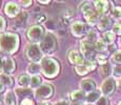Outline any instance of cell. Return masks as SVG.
<instances>
[{"label":"cell","mask_w":121,"mask_h":105,"mask_svg":"<svg viewBox=\"0 0 121 105\" xmlns=\"http://www.w3.org/2000/svg\"><path fill=\"white\" fill-rule=\"evenodd\" d=\"M19 47V36L15 33L0 34V52L3 54H14Z\"/></svg>","instance_id":"6da1fadb"},{"label":"cell","mask_w":121,"mask_h":105,"mask_svg":"<svg viewBox=\"0 0 121 105\" xmlns=\"http://www.w3.org/2000/svg\"><path fill=\"white\" fill-rule=\"evenodd\" d=\"M41 71L46 78H55L60 71L59 62L54 58H43L41 61Z\"/></svg>","instance_id":"7a4b0ae2"},{"label":"cell","mask_w":121,"mask_h":105,"mask_svg":"<svg viewBox=\"0 0 121 105\" xmlns=\"http://www.w3.org/2000/svg\"><path fill=\"white\" fill-rule=\"evenodd\" d=\"M80 10L84 16L85 20L90 25H95L99 22V14L93 6L90 4V2H83L80 5Z\"/></svg>","instance_id":"3957f363"},{"label":"cell","mask_w":121,"mask_h":105,"mask_svg":"<svg viewBox=\"0 0 121 105\" xmlns=\"http://www.w3.org/2000/svg\"><path fill=\"white\" fill-rule=\"evenodd\" d=\"M57 39L52 33H48L45 35V37L43 38L42 42L40 43V48L43 52V54H52L53 52H55L57 48Z\"/></svg>","instance_id":"277c9868"},{"label":"cell","mask_w":121,"mask_h":105,"mask_svg":"<svg viewBox=\"0 0 121 105\" xmlns=\"http://www.w3.org/2000/svg\"><path fill=\"white\" fill-rule=\"evenodd\" d=\"M26 36L30 41H32L34 44H37L39 42L40 43L42 42L43 38L45 37V34H44V29L41 25H33L27 29Z\"/></svg>","instance_id":"5b68a950"},{"label":"cell","mask_w":121,"mask_h":105,"mask_svg":"<svg viewBox=\"0 0 121 105\" xmlns=\"http://www.w3.org/2000/svg\"><path fill=\"white\" fill-rule=\"evenodd\" d=\"M25 55L32 63H38L40 60L42 61L43 59V52L41 50L40 45L38 44H30L25 50Z\"/></svg>","instance_id":"8992f818"},{"label":"cell","mask_w":121,"mask_h":105,"mask_svg":"<svg viewBox=\"0 0 121 105\" xmlns=\"http://www.w3.org/2000/svg\"><path fill=\"white\" fill-rule=\"evenodd\" d=\"M53 95H54V87L51 84H42L34 92V96L39 100L50 99L53 97Z\"/></svg>","instance_id":"52a82bcc"},{"label":"cell","mask_w":121,"mask_h":105,"mask_svg":"<svg viewBox=\"0 0 121 105\" xmlns=\"http://www.w3.org/2000/svg\"><path fill=\"white\" fill-rule=\"evenodd\" d=\"M71 32L75 37L81 38V37H83L84 35L88 34L90 31H88L87 25L85 24L84 22H82V21H75V22H73L71 25Z\"/></svg>","instance_id":"ba28073f"},{"label":"cell","mask_w":121,"mask_h":105,"mask_svg":"<svg viewBox=\"0 0 121 105\" xmlns=\"http://www.w3.org/2000/svg\"><path fill=\"white\" fill-rule=\"evenodd\" d=\"M95 68H96V62L90 59V60H85L82 65L76 66L75 71H77V74L80 75V76H84V75L90 73V71H94Z\"/></svg>","instance_id":"9c48e42d"},{"label":"cell","mask_w":121,"mask_h":105,"mask_svg":"<svg viewBox=\"0 0 121 105\" xmlns=\"http://www.w3.org/2000/svg\"><path fill=\"white\" fill-rule=\"evenodd\" d=\"M116 89V81L113 78H108L104 80L101 85V92L104 97H108L115 92Z\"/></svg>","instance_id":"30bf717a"},{"label":"cell","mask_w":121,"mask_h":105,"mask_svg":"<svg viewBox=\"0 0 121 105\" xmlns=\"http://www.w3.org/2000/svg\"><path fill=\"white\" fill-rule=\"evenodd\" d=\"M67 59L71 64H74L76 66H79V65H82L84 63V57H83L82 54H80L79 52L75 50H72L69 52V55H67Z\"/></svg>","instance_id":"8fae6325"},{"label":"cell","mask_w":121,"mask_h":105,"mask_svg":"<svg viewBox=\"0 0 121 105\" xmlns=\"http://www.w3.org/2000/svg\"><path fill=\"white\" fill-rule=\"evenodd\" d=\"M80 50H81V54L83 55V57H86L87 60H90V58L94 55L95 50L94 44L90 43L86 40H83L80 42Z\"/></svg>","instance_id":"7c38bea8"},{"label":"cell","mask_w":121,"mask_h":105,"mask_svg":"<svg viewBox=\"0 0 121 105\" xmlns=\"http://www.w3.org/2000/svg\"><path fill=\"white\" fill-rule=\"evenodd\" d=\"M4 13L11 18L17 17L20 14V8L16 2H9L4 8Z\"/></svg>","instance_id":"4fadbf2b"},{"label":"cell","mask_w":121,"mask_h":105,"mask_svg":"<svg viewBox=\"0 0 121 105\" xmlns=\"http://www.w3.org/2000/svg\"><path fill=\"white\" fill-rule=\"evenodd\" d=\"M80 88L83 92L90 94V92H95V89H96V83H95V81L93 79H90V78L83 79L80 82Z\"/></svg>","instance_id":"5bb4252c"},{"label":"cell","mask_w":121,"mask_h":105,"mask_svg":"<svg viewBox=\"0 0 121 105\" xmlns=\"http://www.w3.org/2000/svg\"><path fill=\"white\" fill-rule=\"evenodd\" d=\"M16 68V64L14 59H12L10 57H6L3 59V63H2V71H3V74L10 75L12 73H14Z\"/></svg>","instance_id":"9a60e30c"},{"label":"cell","mask_w":121,"mask_h":105,"mask_svg":"<svg viewBox=\"0 0 121 105\" xmlns=\"http://www.w3.org/2000/svg\"><path fill=\"white\" fill-rule=\"evenodd\" d=\"M26 22H27V13L26 12H21V13L16 17L13 26L17 29H21L22 27L25 26Z\"/></svg>","instance_id":"2e32d148"},{"label":"cell","mask_w":121,"mask_h":105,"mask_svg":"<svg viewBox=\"0 0 121 105\" xmlns=\"http://www.w3.org/2000/svg\"><path fill=\"white\" fill-rule=\"evenodd\" d=\"M95 10L99 15H105L110 8V2L108 1H95L94 2Z\"/></svg>","instance_id":"e0dca14e"},{"label":"cell","mask_w":121,"mask_h":105,"mask_svg":"<svg viewBox=\"0 0 121 105\" xmlns=\"http://www.w3.org/2000/svg\"><path fill=\"white\" fill-rule=\"evenodd\" d=\"M112 20L108 16H103L98 22V29L99 31H106L112 26Z\"/></svg>","instance_id":"ac0fdd59"},{"label":"cell","mask_w":121,"mask_h":105,"mask_svg":"<svg viewBox=\"0 0 121 105\" xmlns=\"http://www.w3.org/2000/svg\"><path fill=\"white\" fill-rule=\"evenodd\" d=\"M4 103L5 105H17V97L15 95V92L8 90L4 96Z\"/></svg>","instance_id":"d6986e66"},{"label":"cell","mask_w":121,"mask_h":105,"mask_svg":"<svg viewBox=\"0 0 121 105\" xmlns=\"http://www.w3.org/2000/svg\"><path fill=\"white\" fill-rule=\"evenodd\" d=\"M41 71V65L39 63H30L27 66V73L33 76H38V74Z\"/></svg>","instance_id":"ffe728a7"},{"label":"cell","mask_w":121,"mask_h":105,"mask_svg":"<svg viewBox=\"0 0 121 105\" xmlns=\"http://www.w3.org/2000/svg\"><path fill=\"white\" fill-rule=\"evenodd\" d=\"M115 34L113 33V31H108V32H104L103 35H102V39L101 40L104 42V43L106 44V45H108V44H113L114 41H115Z\"/></svg>","instance_id":"44dd1931"},{"label":"cell","mask_w":121,"mask_h":105,"mask_svg":"<svg viewBox=\"0 0 121 105\" xmlns=\"http://www.w3.org/2000/svg\"><path fill=\"white\" fill-rule=\"evenodd\" d=\"M71 99L74 102H82L84 99H86V96L84 95L82 90H75L71 94Z\"/></svg>","instance_id":"7402d4cb"},{"label":"cell","mask_w":121,"mask_h":105,"mask_svg":"<svg viewBox=\"0 0 121 105\" xmlns=\"http://www.w3.org/2000/svg\"><path fill=\"white\" fill-rule=\"evenodd\" d=\"M100 98H101V92L95 90V92H90V94L86 95V101L88 102V104H92L94 102H97Z\"/></svg>","instance_id":"603a6c76"},{"label":"cell","mask_w":121,"mask_h":105,"mask_svg":"<svg viewBox=\"0 0 121 105\" xmlns=\"http://www.w3.org/2000/svg\"><path fill=\"white\" fill-rule=\"evenodd\" d=\"M17 83L22 87H26L31 84V78L27 75H20L17 79Z\"/></svg>","instance_id":"cb8c5ba5"},{"label":"cell","mask_w":121,"mask_h":105,"mask_svg":"<svg viewBox=\"0 0 121 105\" xmlns=\"http://www.w3.org/2000/svg\"><path fill=\"white\" fill-rule=\"evenodd\" d=\"M0 82L3 84L5 87H11L13 85V79L11 78L10 75L1 74L0 75Z\"/></svg>","instance_id":"d4e9b609"},{"label":"cell","mask_w":121,"mask_h":105,"mask_svg":"<svg viewBox=\"0 0 121 105\" xmlns=\"http://www.w3.org/2000/svg\"><path fill=\"white\" fill-rule=\"evenodd\" d=\"M42 78H41L40 76H33L31 78V84H30V86H31V88H38L39 86L42 85Z\"/></svg>","instance_id":"484cf974"},{"label":"cell","mask_w":121,"mask_h":105,"mask_svg":"<svg viewBox=\"0 0 121 105\" xmlns=\"http://www.w3.org/2000/svg\"><path fill=\"white\" fill-rule=\"evenodd\" d=\"M100 71H101V74L103 75V76L108 77L111 74H113V67H112V65L110 63H106V64H104L101 66Z\"/></svg>","instance_id":"4316f807"},{"label":"cell","mask_w":121,"mask_h":105,"mask_svg":"<svg viewBox=\"0 0 121 105\" xmlns=\"http://www.w3.org/2000/svg\"><path fill=\"white\" fill-rule=\"evenodd\" d=\"M86 41H88L90 43H93V44L98 41V34H97V32L94 31V29H91L87 34Z\"/></svg>","instance_id":"83f0119b"},{"label":"cell","mask_w":121,"mask_h":105,"mask_svg":"<svg viewBox=\"0 0 121 105\" xmlns=\"http://www.w3.org/2000/svg\"><path fill=\"white\" fill-rule=\"evenodd\" d=\"M112 15V18L116 21H120L121 20V8L120 6H116V8H113L111 13Z\"/></svg>","instance_id":"f1b7e54d"},{"label":"cell","mask_w":121,"mask_h":105,"mask_svg":"<svg viewBox=\"0 0 121 105\" xmlns=\"http://www.w3.org/2000/svg\"><path fill=\"white\" fill-rule=\"evenodd\" d=\"M94 47H95V50H98V52H104V50H106V44L102 40H98L97 42L94 43Z\"/></svg>","instance_id":"f546056e"},{"label":"cell","mask_w":121,"mask_h":105,"mask_svg":"<svg viewBox=\"0 0 121 105\" xmlns=\"http://www.w3.org/2000/svg\"><path fill=\"white\" fill-rule=\"evenodd\" d=\"M96 61L97 63L101 64V66H102V65L108 63V56L103 55V54H98V55H96Z\"/></svg>","instance_id":"4dcf8cb0"},{"label":"cell","mask_w":121,"mask_h":105,"mask_svg":"<svg viewBox=\"0 0 121 105\" xmlns=\"http://www.w3.org/2000/svg\"><path fill=\"white\" fill-rule=\"evenodd\" d=\"M112 60H113V62L117 63V65H121V50H117V52H115L113 54Z\"/></svg>","instance_id":"1f68e13d"},{"label":"cell","mask_w":121,"mask_h":105,"mask_svg":"<svg viewBox=\"0 0 121 105\" xmlns=\"http://www.w3.org/2000/svg\"><path fill=\"white\" fill-rule=\"evenodd\" d=\"M17 92H18V95H19V96L23 95V97H31V95H32V90L30 89V88H25V87L18 88Z\"/></svg>","instance_id":"d6a6232c"},{"label":"cell","mask_w":121,"mask_h":105,"mask_svg":"<svg viewBox=\"0 0 121 105\" xmlns=\"http://www.w3.org/2000/svg\"><path fill=\"white\" fill-rule=\"evenodd\" d=\"M113 75L116 78H121V65H116L113 68Z\"/></svg>","instance_id":"836d02e7"},{"label":"cell","mask_w":121,"mask_h":105,"mask_svg":"<svg viewBox=\"0 0 121 105\" xmlns=\"http://www.w3.org/2000/svg\"><path fill=\"white\" fill-rule=\"evenodd\" d=\"M113 33L115 35H118V36H120L121 35V23H116L115 25L113 26Z\"/></svg>","instance_id":"e575fe53"},{"label":"cell","mask_w":121,"mask_h":105,"mask_svg":"<svg viewBox=\"0 0 121 105\" xmlns=\"http://www.w3.org/2000/svg\"><path fill=\"white\" fill-rule=\"evenodd\" d=\"M96 105H110V102H108V99L106 97H101L98 101L96 102Z\"/></svg>","instance_id":"d590c367"},{"label":"cell","mask_w":121,"mask_h":105,"mask_svg":"<svg viewBox=\"0 0 121 105\" xmlns=\"http://www.w3.org/2000/svg\"><path fill=\"white\" fill-rule=\"evenodd\" d=\"M20 105H35V102L31 98H24L21 101V104Z\"/></svg>","instance_id":"8d00e7d4"},{"label":"cell","mask_w":121,"mask_h":105,"mask_svg":"<svg viewBox=\"0 0 121 105\" xmlns=\"http://www.w3.org/2000/svg\"><path fill=\"white\" fill-rule=\"evenodd\" d=\"M5 29V20L2 16H0V32H2Z\"/></svg>","instance_id":"74e56055"},{"label":"cell","mask_w":121,"mask_h":105,"mask_svg":"<svg viewBox=\"0 0 121 105\" xmlns=\"http://www.w3.org/2000/svg\"><path fill=\"white\" fill-rule=\"evenodd\" d=\"M45 19H46L45 15H40V16H37V18H36L37 22H43V21H45Z\"/></svg>","instance_id":"f35d334b"},{"label":"cell","mask_w":121,"mask_h":105,"mask_svg":"<svg viewBox=\"0 0 121 105\" xmlns=\"http://www.w3.org/2000/svg\"><path fill=\"white\" fill-rule=\"evenodd\" d=\"M32 3H33V1H31V0H30V1H22V5L25 6V8H26V6H30Z\"/></svg>","instance_id":"ab89813d"},{"label":"cell","mask_w":121,"mask_h":105,"mask_svg":"<svg viewBox=\"0 0 121 105\" xmlns=\"http://www.w3.org/2000/svg\"><path fill=\"white\" fill-rule=\"evenodd\" d=\"M4 87H5V86H4V85H3V84H2L1 82H0V94H1V92H3Z\"/></svg>","instance_id":"60d3db41"},{"label":"cell","mask_w":121,"mask_h":105,"mask_svg":"<svg viewBox=\"0 0 121 105\" xmlns=\"http://www.w3.org/2000/svg\"><path fill=\"white\" fill-rule=\"evenodd\" d=\"M71 105H86V104H83V103H81V102H73Z\"/></svg>","instance_id":"b9f144b4"},{"label":"cell","mask_w":121,"mask_h":105,"mask_svg":"<svg viewBox=\"0 0 121 105\" xmlns=\"http://www.w3.org/2000/svg\"><path fill=\"white\" fill-rule=\"evenodd\" d=\"M2 63H3V59L0 57V69H2Z\"/></svg>","instance_id":"7bdbcfd3"},{"label":"cell","mask_w":121,"mask_h":105,"mask_svg":"<svg viewBox=\"0 0 121 105\" xmlns=\"http://www.w3.org/2000/svg\"><path fill=\"white\" fill-rule=\"evenodd\" d=\"M40 105H53L52 103H48V102H43V103H41Z\"/></svg>","instance_id":"ee69618b"},{"label":"cell","mask_w":121,"mask_h":105,"mask_svg":"<svg viewBox=\"0 0 121 105\" xmlns=\"http://www.w3.org/2000/svg\"><path fill=\"white\" fill-rule=\"evenodd\" d=\"M39 3H44V4H48V3H50V1H38Z\"/></svg>","instance_id":"f6af8a7d"},{"label":"cell","mask_w":121,"mask_h":105,"mask_svg":"<svg viewBox=\"0 0 121 105\" xmlns=\"http://www.w3.org/2000/svg\"><path fill=\"white\" fill-rule=\"evenodd\" d=\"M118 105H121V101H120V102H119V104H118Z\"/></svg>","instance_id":"bcb514c9"},{"label":"cell","mask_w":121,"mask_h":105,"mask_svg":"<svg viewBox=\"0 0 121 105\" xmlns=\"http://www.w3.org/2000/svg\"><path fill=\"white\" fill-rule=\"evenodd\" d=\"M86 105H93V104H86Z\"/></svg>","instance_id":"7dc6e473"},{"label":"cell","mask_w":121,"mask_h":105,"mask_svg":"<svg viewBox=\"0 0 121 105\" xmlns=\"http://www.w3.org/2000/svg\"><path fill=\"white\" fill-rule=\"evenodd\" d=\"M120 85H121V80H120Z\"/></svg>","instance_id":"c3c4849f"},{"label":"cell","mask_w":121,"mask_h":105,"mask_svg":"<svg viewBox=\"0 0 121 105\" xmlns=\"http://www.w3.org/2000/svg\"><path fill=\"white\" fill-rule=\"evenodd\" d=\"M0 105H1V104H0Z\"/></svg>","instance_id":"681fc988"}]
</instances>
